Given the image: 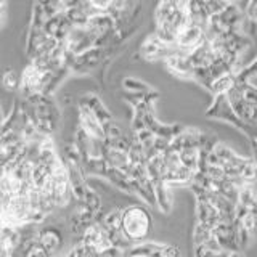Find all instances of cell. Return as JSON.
<instances>
[{
	"label": "cell",
	"mask_w": 257,
	"mask_h": 257,
	"mask_svg": "<svg viewBox=\"0 0 257 257\" xmlns=\"http://www.w3.org/2000/svg\"><path fill=\"white\" fill-rule=\"evenodd\" d=\"M122 85H124L125 90L132 92V93H150V92H151V88H150L147 84H143L142 80L134 79V77H127V79H124Z\"/></svg>",
	"instance_id": "19"
},
{
	"label": "cell",
	"mask_w": 257,
	"mask_h": 257,
	"mask_svg": "<svg viewBox=\"0 0 257 257\" xmlns=\"http://www.w3.org/2000/svg\"><path fill=\"white\" fill-rule=\"evenodd\" d=\"M196 215H198V223H203L211 230H214L222 222L219 211L206 198L201 196L196 198Z\"/></svg>",
	"instance_id": "10"
},
{
	"label": "cell",
	"mask_w": 257,
	"mask_h": 257,
	"mask_svg": "<svg viewBox=\"0 0 257 257\" xmlns=\"http://www.w3.org/2000/svg\"><path fill=\"white\" fill-rule=\"evenodd\" d=\"M257 76V58L238 72V82H249V79Z\"/></svg>",
	"instance_id": "22"
},
{
	"label": "cell",
	"mask_w": 257,
	"mask_h": 257,
	"mask_svg": "<svg viewBox=\"0 0 257 257\" xmlns=\"http://www.w3.org/2000/svg\"><path fill=\"white\" fill-rule=\"evenodd\" d=\"M169 244L163 243H139L128 247L125 251V255H137V257H166Z\"/></svg>",
	"instance_id": "12"
},
{
	"label": "cell",
	"mask_w": 257,
	"mask_h": 257,
	"mask_svg": "<svg viewBox=\"0 0 257 257\" xmlns=\"http://www.w3.org/2000/svg\"><path fill=\"white\" fill-rule=\"evenodd\" d=\"M254 142H255V150H257V137H255V139H254Z\"/></svg>",
	"instance_id": "27"
},
{
	"label": "cell",
	"mask_w": 257,
	"mask_h": 257,
	"mask_svg": "<svg viewBox=\"0 0 257 257\" xmlns=\"http://www.w3.org/2000/svg\"><path fill=\"white\" fill-rule=\"evenodd\" d=\"M206 114L207 116H211V117H217V119H222V120H227V122L233 124L236 128H239V131H243L244 134H247L249 137H252V139H255V134L251 132L254 127L251 125H247L244 120H241L238 116H236V112L233 111L231 108V104L227 98V95H219V96H214V101L211 104V108H209L206 111Z\"/></svg>",
	"instance_id": "3"
},
{
	"label": "cell",
	"mask_w": 257,
	"mask_h": 257,
	"mask_svg": "<svg viewBox=\"0 0 257 257\" xmlns=\"http://www.w3.org/2000/svg\"><path fill=\"white\" fill-rule=\"evenodd\" d=\"M180 50L177 48V45H169L163 42L158 36L151 34L140 47V53L145 60L148 61H156V60H167L169 56H172L175 53H179Z\"/></svg>",
	"instance_id": "6"
},
{
	"label": "cell",
	"mask_w": 257,
	"mask_h": 257,
	"mask_svg": "<svg viewBox=\"0 0 257 257\" xmlns=\"http://www.w3.org/2000/svg\"><path fill=\"white\" fill-rule=\"evenodd\" d=\"M151 228H153V217L147 206L132 204L122 209L120 233H122V236L132 246L143 243V239L150 235Z\"/></svg>",
	"instance_id": "2"
},
{
	"label": "cell",
	"mask_w": 257,
	"mask_h": 257,
	"mask_svg": "<svg viewBox=\"0 0 257 257\" xmlns=\"http://www.w3.org/2000/svg\"><path fill=\"white\" fill-rule=\"evenodd\" d=\"M246 18L252 23H257V0H251V5L246 12Z\"/></svg>",
	"instance_id": "26"
},
{
	"label": "cell",
	"mask_w": 257,
	"mask_h": 257,
	"mask_svg": "<svg viewBox=\"0 0 257 257\" xmlns=\"http://www.w3.org/2000/svg\"><path fill=\"white\" fill-rule=\"evenodd\" d=\"M236 80H238V74H235V72H228V74H223L219 79H215L209 90L212 92L214 96L227 95L231 88L236 85Z\"/></svg>",
	"instance_id": "14"
},
{
	"label": "cell",
	"mask_w": 257,
	"mask_h": 257,
	"mask_svg": "<svg viewBox=\"0 0 257 257\" xmlns=\"http://www.w3.org/2000/svg\"><path fill=\"white\" fill-rule=\"evenodd\" d=\"M164 63H166V68L177 77L193 79V66L190 63L188 53L179 52L172 56H169L167 60H164Z\"/></svg>",
	"instance_id": "11"
},
{
	"label": "cell",
	"mask_w": 257,
	"mask_h": 257,
	"mask_svg": "<svg viewBox=\"0 0 257 257\" xmlns=\"http://www.w3.org/2000/svg\"><path fill=\"white\" fill-rule=\"evenodd\" d=\"M227 98H228V101L231 104L233 111L236 112V116L241 120H244V122L247 125H251V127L257 125V108L252 106V104L244 98L243 90H241V87L238 85V82L227 93Z\"/></svg>",
	"instance_id": "4"
},
{
	"label": "cell",
	"mask_w": 257,
	"mask_h": 257,
	"mask_svg": "<svg viewBox=\"0 0 257 257\" xmlns=\"http://www.w3.org/2000/svg\"><path fill=\"white\" fill-rule=\"evenodd\" d=\"M238 82V80H236ZM238 85L241 87V90H243V95L244 98L252 104V106L257 108V87L252 85L251 82H238Z\"/></svg>",
	"instance_id": "21"
},
{
	"label": "cell",
	"mask_w": 257,
	"mask_h": 257,
	"mask_svg": "<svg viewBox=\"0 0 257 257\" xmlns=\"http://www.w3.org/2000/svg\"><path fill=\"white\" fill-rule=\"evenodd\" d=\"M231 252L228 251H220V252H215L207 249L206 246H195V257H230Z\"/></svg>",
	"instance_id": "23"
},
{
	"label": "cell",
	"mask_w": 257,
	"mask_h": 257,
	"mask_svg": "<svg viewBox=\"0 0 257 257\" xmlns=\"http://www.w3.org/2000/svg\"><path fill=\"white\" fill-rule=\"evenodd\" d=\"M87 2L90 4L96 12L106 13V12H108V8H109L111 4H112V0H87Z\"/></svg>",
	"instance_id": "24"
},
{
	"label": "cell",
	"mask_w": 257,
	"mask_h": 257,
	"mask_svg": "<svg viewBox=\"0 0 257 257\" xmlns=\"http://www.w3.org/2000/svg\"><path fill=\"white\" fill-rule=\"evenodd\" d=\"M2 84H4V87L7 88V90H10V92L16 90V88H20V85H21V77H18V74H16L15 69L8 68L4 72Z\"/></svg>",
	"instance_id": "18"
},
{
	"label": "cell",
	"mask_w": 257,
	"mask_h": 257,
	"mask_svg": "<svg viewBox=\"0 0 257 257\" xmlns=\"http://www.w3.org/2000/svg\"><path fill=\"white\" fill-rule=\"evenodd\" d=\"M36 239L47 249V252L52 257H56V254H58L61 251V247L64 246V235L58 225H45V227H40Z\"/></svg>",
	"instance_id": "8"
},
{
	"label": "cell",
	"mask_w": 257,
	"mask_h": 257,
	"mask_svg": "<svg viewBox=\"0 0 257 257\" xmlns=\"http://www.w3.org/2000/svg\"><path fill=\"white\" fill-rule=\"evenodd\" d=\"M212 238H214V233L211 228L206 227V225L198 223L195 227V231H193V243H195V246H206Z\"/></svg>",
	"instance_id": "17"
},
{
	"label": "cell",
	"mask_w": 257,
	"mask_h": 257,
	"mask_svg": "<svg viewBox=\"0 0 257 257\" xmlns=\"http://www.w3.org/2000/svg\"><path fill=\"white\" fill-rule=\"evenodd\" d=\"M125 251L119 247H109V249H104V251L100 252V257H124Z\"/></svg>",
	"instance_id": "25"
},
{
	"label": "cell",
	"mask_w": 257,
	"mask_h": 257,
	"mask_svg": "<svg viewBox=\"0 0 257 257\" xmlns=\"http://www.w3.org/2000/svg\"><path fill=\"white\" fill-rule=\"evenodd\" d=\"M190 0H159L155 10V36L175 45L179 32L190 23Z\"/></svg>",
	"instance_id": "1"
},
{
	"label": "cell",
	"mask_w": 257,
	"mask_h": 257,
	"mask_svg": "<svg viewBox=\"0 0 257 257\" xmlns=\"http://www.w3.org/2000/svg\"><path fill=\"white\" fill-rule=\"evenodd\" d=\"M108 50H109V47H106V48L93 47V48H90V50L84 52L82 55H77L74 58V61H72V64H71V71L77 72V74H85V72H90L93 68H96L103 61V58L106 56Z\"/></svg>",
	"instance_id": "9"
},
{
	"label": "cell",
	"mask_w": 257,
	"mask_h": 257,
	"mask_svg": "<svg viewBox=\"0 0 257 257\" xmlns=\"http://www.w3.org/2000/svg\"><path fill=\"white\" fill-rule=\"evenodd\" d=\"M82 204L85 207H88V209H92L93 212H100V209H101V198H100L98 193H95L90 187H88L85 199H84Z\"/></svg>",
	"instance_id": "20"
},
{
	"label": "cell",
	"mask_w": 257,
	"mask_h": 257,
	"mask_svg": "<svg viewBox=\"0 0 257 257\" xmlns=\"http://www.w3.org/2000/svg\"><path fill=\"white\" fill-rule=\"evenodd\" d=\"M20 257H52V255L47 252V249L37 239H32L20 246Z\"/></svg>",
	"instance_id": "15"
},
{
	"label": "cell",
	"mask_w": 257,
	"mask_h": 257,
	"mask_svg": "<svg viewBox=\"0 0 257 257\" xmlns=\"http://www.w3.org/2000/svg\"><path fill=\"white\" fill-rule=\"evenodd\" d=\"M98 223H101L108 231H112V230L120 231V223H122V209H111L109 212H106L103 215V219Z\"/></svg>",
	"instance_id": "16"
},
{
	"label": "cell",
	"mask_w": 257,
	"mask_h": 257,
	"mask_svg": "<svg viewBox=\"0 0 257 257\" xmlns=\"http://www.w3.org/2000/svg\"><path fill=\"white\" fill-rule=\"evenodd\" d=\"M124 257H137V255H124Z\"/></svg>",
	"instance_id": "28"
},
{
	"label": "cell",
	"mask_w": 257,
	"mask_h": 257,
	"mask_svg": "<svg viewBox=\"0 0 257 257\" xmlns=\"http://www.w3.org/2000/svg\"><path fill=\"white\" fill-rule=\"evenodd\" d=\"M153 187H155L156 206L163 212H169L172 209V203H174V198H172L171 190H169V185L163 180H159V182L153 183Z\"/></svg>",
	"instance_id": "13"
},
{
	"label": "cell",
	"mask_w": 257,
	"mask_h": 257,
	"mask_svg": "<svg viewBox=\"0 0 257 257\" xmlns=\"http://www.w3.org/2000/svg\"><path fill=\"white\" fill-rule=\"evenodd\" d=\"M79 127L82 128L92 140L103 142L106 139L104 125L100 122V119L95 116V112L88 106H85L84 103H79Z\"/></svg>",
	"instance_id": "7"
},
{
	"label": "cell",
	"mask_w": 257,
	"mask_h": 257,
	"mask_svg": "<svg viewBox=\"0 0 257 257\" xmlns=\"http://www.w3.org/2000/svg\"><path fill=\"white\" fill-rule=\"evenodd\" d=\"M204 40H206V29L190 20L187 26L179 32L175 45L180 52L191 53L193 50H196L201 44H204Z\"/></svg>",
	"instance_id": "5"
}]
</instances>
